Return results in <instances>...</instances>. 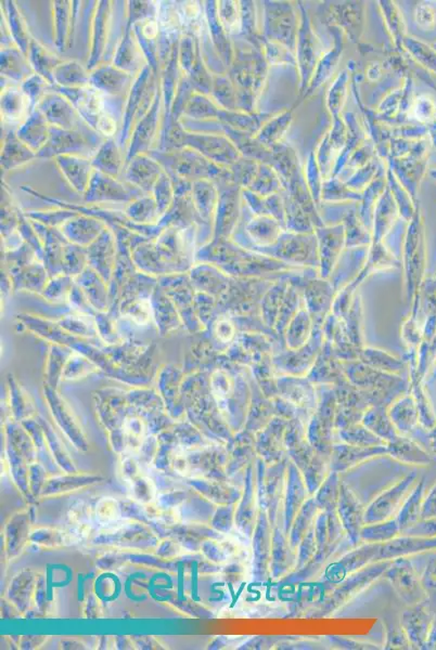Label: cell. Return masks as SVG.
Returning a JSON list of instances; mask_svg holds the SVG:
<instances>
[{
	"label": "cell",
	"mask_w": 436,
	"mask_h": 650,
	"mask_svg": "<svg viewBox=\"0 0 436 650\" xmlns=\"http://www.w3.org/2000/svg\"><path fill=\"white\" fill-rule=\"evenodd\" d=\"M425 593H436V556L430 561L426 569L421 578Z\"/></svg>",
	"instance_id": "cell-53"
},
{
	"label": "cell",
	"mask_w": 436,
	"mask_h": 650,
	"mask_svg": "<svg viewBox=\"0 0 436 650\" xmlns=\"http://www.w3.org/2000/svg\"><path fill=\"white\" fill-rule=\"evenodd\" d=\"M53 27L58 50L66 52L71 45L73 28V3L66 0L52 2Z\"/></svg>",
	"instance_id": "cell-34"
},
{
	"label": "cell",
	"mask_w": 436,
	"mask_h": 650,
	"mask_svg": "<svg viewBox=\"0 0 436 650\" xmlns=\"http://www.w3.org/2000/svg\"><path fill=\"white\" fill-rule=\"evenodd\" d=\"M365 424L368 429H370L378 437L387 441V443L397 438L393 424H391V422L384 414H376V412L368 414Z\"/></svg>",
	"instance_id": "cell-47"
},
{
	"label": "cell",
	"mask_w": 436,
	"mask_h": 650,
	"mask_svg": "<svg viewBox=\"0 0 436 650\" xmlns=\"http://www.w3.org/2000/svg\"><path fill=\"white\" fill-rule=\"evenodd\" d=\"M125 161L122 149L114 138L105 139L91 159L95 171L118 179L125 169Z\"/></svg>",
	"instance_id": "cell-31"
},
{
	"label": "cell",
	"mask_w": 436,
	"mask_h": 650,
	"mask_svg": "<svg viewBox=\"0 0 436 650\" xmlns=\"http://www.w3.org/2000/svg\"><path fill=\"white\" fill-rule=\"evenodd\" d=\"M126 213L136 221L144 222L152 221L159 213V210L152 194H144L129 203Z\"/></svg>",
	"instance_id": "cell-43"
},
{
	"label": "cell",
	"mask_w": 436,
	"mask_h": 650,
	"mask_svg": "<svg viewBox=\"0 0 436 650\" xmlns=\"http://www.w3.org/2000/svg\"><path fill=\"white\" fill-rule=\"evenodd\" d=\"M317 553V542H316V537H315V525L312 527L311 530H309L307 533V536H305L302 538V541L300 542V545L297 549V554H298V561L297 566H295V571H299L304 569V567H307L309 562H311L316 555Z\"/></svg>",
	"instance_id": "cell-48"
},
{
	"label": "cell",
	"mask_w": 436,
	"mask_h": 650,
	"mask_svg": "<svg viewBox=\"0 0 436 650\" xmlns=\"http://www.w3.org/2000/svg\"><path fill=\"white\" fill-rule=\"evenodd\" d=\"M416 472L410 473L393 486L379 494L365 508V515H363L365 525L366 523L385 522L395 518L406 498L409 497L410 490L416 483Z\"/></svg>",
	"instance_id": "cell-6"
},
{
	"label": "cell",
	"mask_w": 436,
	"mask_h": 650,
	"mask_svg": "<svg viewBox=\"0 0 436 650\" xmlns=\"http://www.w3.org/2000/svg\"><path fill=\"white\" fill-rule=\"evenodd\" d=\"M134 80V75L111 63V65H100L90 71V86L105 96L126 99Z\"/></svg>",
	"instance_id": "cell-14"
},
{
	"label": "cell",
	"mask_w": 436,
	"mask_h": 650,
	"mask_svg": "<svg viewBox=\"0 0 436 650\" xmlns=\"http://www.w3.org/2000/svg\"><path fill=\"white\" fill-rule=\"evenodd\" d=\"M309 497L311 496H309L301 472H300L297 465L289 459L283 502L285 535H289L290 528L292 526L295 516H297L300 509H301Z\"/></svg>",
	"instance_id": "cell-16"
},
{
	"label": "cell",
	"mask_w": 436,
	"mask_h": 650,
	"mask_svg": "<svg viewBox=\"0 0 436 650\" xmlns=\"http://www.w3.org/2000/svg\"><path fill=\"white\" fill-rule=\"evenodd\" d=\"M288 463V457L273 465L265 464L261 459L256 462L259 507L268 513L273 527L277 523L281 504L284 502Z\"/></svg>",
	"instance_id": "cell-4"
},
{
	"label": "cell",
	"mask_w": 436,
	"mask_h": 650,
	"mask_svg": "<svg viewBox=\"0 0 436 650\" xmlns=\"http://www.w3.org/2000/svg\"><path fill=\"white\" fill-rule=\"evenodd\" d=\"M337 514L342 523L344 531L353 546H357L361 540V531L365 526L363 515L365 507L362 506L353 490L342 482L340 498H339Z\"/></svg>",
	"instance_id": "cell-13"
},
{
	"label": "cell",
	"mask_w": 436,
	"mask_h": 650,
	"mask_svg": "<svg viewBox=\"0 0 436 650\" xmlns=\"http://www.w3.org/2000/svg\"><path fill=\"white\" fill-rule=\"evenodd\" d=\"M329 639H331V642L334 645V646H337L342 649H352V650L379 649V647H378L377 645L361 643V642H357V640H354V639L346 638L329 637Z\"/></svg>",
	"instance_id": "cell-52"
},
{
	"label": "cell",
	"mask_w": 436,
	"mask_h": 650,
	"mask_svg": "<svg viewBox=\"0 0 436 650\" xmlns=\"http://www.w3.org/2000/svg\"><path fill=\"white\" fill-rule=\"evenodd\" d=\"M390 562L391 561L372 562V564L368 565L365 569L354 572V574L348 576L347 578L337 584L326 600L317 609L312 611V614L308 615V617L326 618L337 613L339 609L350 603L358 594L370 588L375 581L384 576Z\"/></svg>",
	"instance_id": "cell-1"
},
{
	"label": "cell",
	"mask_w": 436,
	"mask_h": 650,
	"mask_svg": "<svg viewBox=\"0 0 436 650\" xmlns=\"http://www.w3.org/2000/svg\"><path fill=\"white\" fill-rule=\"evenodd\" d=\"M284 424L280 421L271 423L261 431L255 443L256 454L265 464L273 465L285 458V444L284 438Z\"/></svg>",
	"instance_id": "cell-26"
},
{
	"label": "cell",
	"mask_w": 436,
	"mask_h": 650,
	"mask_svg": "<svg viewBox=\"0 0 436 650\" xmlns=\"http://www.w3.org/2000/svg\"><path fill=\"white\" fill-rule=\"evenodd\" d=\"M0 56L2 79L21 85L28 77L35 74L28 57L17 46L2 47Z\"/></svg>",
	"instance_id": "cell-29"
},
{
	"label": "cell",
	"mask_w": 436,
	"mask_h": 650,
	"mask_svg": "<svg viewBox=\"0 0 436 650\" xmlns=\"http://www.w3.org/2000/svg\"><path fill=\"white\" fill-rule=\"evenodd\" d=\"M436 518V484L424 499L421 519Z\"/></svg>",
	"instance_id": "cell-54"
},
{
	"label": "cell",
	"mask_w": 436,
	"mask_h": 650,
	"mask_svg": "<svg viewBox=\"0 0 436 650\" xmlns=\"http://www.w3.org/2000/svg\"><path fill=\"white\" fill-rule=\"evenodd\" d=\"M113 65L132 75H138L144 67L148 66L142 48L136 40L133 27L128 24H126L122 40L116 48Z\"/></svg>",
	"instance_id": "cell-24"
},
{
	"label": "cell",
	"mask_w": 436,
	"mask_h": 650,
	"mask_svg": "<svg viewBox=\"0 0 436 650\" xmlns=\"http://www.w3.org/2000/svg\"><path fill=\"white\" fill-rule=\"evenodd\" d=\"M16 129L13 128H9L6 135H4L2 158H0L2 169L4 173L13 171V169L21 167L23 165L37 159L36 153H34L27 144H24L19 139Z\"/></svg>",
	"instance_id": "cell-30"
},
{
	"label": "cell",
	"mask_w": 436,
	"mask_h": 650,
	"mask_svg": "<svg viewBox=\"0 0 436 650\" xmlns=\"http://www.w3.org/2000/svg\"><path fill=\"white\" fill-rule=\"evenodd\" d=\"M128 26L134 27L136 23L149 18H157L159 6L152 2H128Z\"/></svg>",
	"instance_id": "cell-49"
},
{
	"label": "cell",
	"mask_w": 436,
	"mask_h": 650,
	"mask_svg": "<svg viewBox=\"0 0 436 650\" xmlns=\"http://www.w3.org/2000/svg\"><path fill=\"white\" fill-rule=\"evenodd\" d=\"M273 528L268 513L260 508L255 530L253 537H252V542H253V578L256 582H265L270 578Z\"/></svg>",
	"instance_id": "cell-12"
},
{
	"label": "cell",
	"mask_w": 436,
	"mask_h": 650,
	"mask_svg": "<svg viewBox=\"0 0 436 650\" xmlns=\"http://www.w3.org/2000/svg\"><path fill=\"white\" fill-rule=\"evenodd\" d=\"M152 196L156 200L159 213L166 212L175 201V191H174L172 179L166 171L159 178Z\"/></svg>",
	"instance_id": "cell-45"
},
{
	"label": "cell",
	"mask_w": 436,
	"mask_h": 650,
	"mask_svg": "<svg viewBox=\"0 0 436 650\" xmlns=\"http://www.w3.org/2000/svg\"><path fill=\"white\" fill-rule=\"evenodd\" d=\"M417 20L420 24V27H430L434 23V14L429 7L421 6L417 12Z\"/></svg>",
	"instance_id": "cell-56"
},
{
	"label": "cell",
	"mask_w": 436,
	"mask_h": 650,
	"mask_svg": "<svg viewBox=\"0 0 436 650\" xmlns=\"http://www.w3.org/2000/svg\"><path fill=\"white\" fill-rule=\"evenodd\" d=\"M162 165L169 177H178L195 182L214 177L218 169L214 163L208 161L202 154L189 147L174 151L152 150L148 153Z\"/></svg>",
	"instance_id": "cell-3"
},
{
	"label": "cell",
	"mask_w": 436,
	"mask_h": 650,
	"mask_svg": "<svg viewBox=\"0 0 436 650\" xmlns=\"http://www.w3.org/2000/svg\"><path fill=\"white\" fill-rule=\"evenodd\" d=\"M35 109L45 116L51 128L73 130L84 128L87 126H81L82 123H84L83 120L81 119L72 102L59 91L53 90L51 87V90L47 91L38 102Z\"/></svg>",
	"instance_id": "cell-11"
},
{
	"label": "cell",
	"mask_w": 436,
	"mask_h": 650,
	"mask_svg": "<svg viewBox=\"0 0 436 650\" xmlns=\"http://www.w3.org/2000/svg\"><path fill=\"white\" fill-rule=\"evenodd\" d=\"M98 133L86 126L81 129H62L51 128V137L37 159H56L61 155H81L93 159L100 147Z\"/></svg>",
	"instance_id": "cell-5"
},
{
	"label": "cell",
	"mask_w": 436,
	"mask_h": 650,
	"mask_svg": "<svg viewBox=\"0 0 436 650\" xmlns=\"http://www.w3.org/2000/svg\"><path fill=\"white\" fill-rule=\"evenodd\" d=\"M276 640L268 637H258L251 639L249 643L245 644V649H265L274 646Z\"/></svg>",
	"instance_id": "cell-57"
},
{
	"label": "cell",
	"mask_w": 436,
	"mask_h": 650,
	"mask_svg": "<svg viewBox=\"0 0 436 650\" xmlns=\"http://www.w3.org/2000/svg\"><path fill=\"white\" fill-rule=\"evenodd\" d=\"M385 649H410L411 644L405 631L400 627L386 629Z\"/></svg>",
	"instance_id": "cell-51"
},
{
	"label": "cell",
	"mask_w": 436,
	"mask_h": 650,
	"mask_svg": "<svg viewBox=\"0 0 436 650\" xmlns=\"http://www.w3.org/2000/svg\"><path fill=\"white\" fill-rule=\"evenodd\" d=\"M341 484L340 474L331 470L327 478L324 479L322 486L318 488L316 493L313 496L319 511H337L339 498H340Z\"/></svg>",
	"instance_id": "cell-39"
},
{
	"label": "cell",
	"mask_w": 436,
	"mask_h": 650,
	"mask_svg": "<svg viewBox=\"0 0 436 650\" xmlns=\"http://www.w3.org/2000/svg\"><path fill=\"white\" fill-rule=\"evenodd\" d=\"M216 115L215 105L207 98L206 95L195 91L189 99L182 118L195 120V122H203L207 119H214Z\"/></svg>",
	"instance_id": "cell-41"
},
{
	"label": "cell",
	"mask_w": 436,
	"mask_h": 650,
	"mask_svg": "<svg viewBox=\"0 0 436 650\" xmlns=\"http://www.w3.org/2000/svg\"><path fill=\"white\" fill-rule=\"evenodd\" d=\"M424 494V480L417 484L414 490L406 498L403 506H401L399 513L396 515L397 523H399L401 533L405 532L407 529L413 527L415 523L421 521V512H423V504Z\"/></svg>",
	"instance_id": "cell-36"
},
{
	"label": "cell",
	"mask_w": 436,
	"mask_h": 650,
	"mask_svg": "<svg viewBox=\"0 0 436 650\" xmlns=\"http://www.w3.org/2000/svg\"><path fill=\"white\" fill-rule=\"evenodd\" d=\"M256 450L254 443L242 444L229 457L226 473L230 476L240 472L241 469L249 468L252 460L255 458Z\"/></svg>",
	"instance_id": "cell-44"
},
{
	"label": "cell",
	"mask_w": 436,
	"mask_h": 650,
	"mask_svg": "<svg viewBox=\"0 0 436 650\" xmlns=\"http://www.w3.org/2000/svg\"><path fill=\"white\" fill-rule=\"evenodd\" d=\"M22 91L31 102L33 110L36 108L38 102L41 101L43 95L51 90V84L41 75L33 74L24 81L20 85Z\"/></svg>",
	"instance_id": "cell-46"
},
{
	"label": "cell",
	"mask_w": 436,
	"mask_h": 650,
	"mask_svg": "<svg viewBox=\"0 0 436 650\" xmlns=\"http://www.w3.org/2000/svg\"><path fill=\"white\" fill-rule=\"evenodd\" d=\"M400 625L405 631L411 647L424 648L430 638L431 627H432V615H431L428 606L424 604V600L409 606V608L405 610L401 615Z\"/></svg>",
	"instance_id": "cell-19"
},
{
	"label": "cell",
	"mask_w": 436,
	"mask_h": 650,
	"mask_svg": "<svg viewBox=\"0 0 436 650\" xmlns=\"http://www.w3.org/2000/svg\"><path fill=\"white\" fill-rule=\"evenodd\" d=\"M3 11L4 20L6 21L4 23L7 28L9 37L12 38L14 46H17L27 56L32 37L17 4L12 0H6V2H3Z\"/></svg>",
	"instance_id": "cell-32"
},
{
	"label": "cell",
	"mask_w": 436,
	"mask_h": 650,
	"mask_svg": "<svg viewBox=\"0 0 436 650\" xmlns=\"http://www.w3.org/2000/svg\"><path fill=\"white\" fill-rule=\"evenodd\" d=\"M158 75L154 74L152 67L144 66L143 71L136 75L132 89L125 101L122 128L119 143L121 147L128 143L132 135L136 123L147 114L153 104L160 86Z\"/></svg>",
	"instance_id": "cell-2"
},
{
	"label": "cell",
	"mask_w": 436,
	"mask_h": 650,
	"mask_svg": "<svg viewBox=\"0 0 436 650\" xmlns=\"http://www.w3.org/2000/svg\"><path fill=\"white\" fill-rule=\"evenodd\" d=\"M164 168L148 153L136 155L125 165L124 182L132 184L144 194H152Z\"/></svg>",
	"instance_id": "cell-17"
},
{
	"label": "cell",
	"mask_w": 436,
	"mask_h": 650,
	"mask_svg": "<svg viewBox=\"0 0 436 650\" xmlns=\"http://www.w3.org/2000/svg\"><path fill=\"white\" fill-rule=\"evenodd\" d=\"M55 163L73 190L85 194L95 171L91 159L81 155H61L55 159Z\"/></svg>",
	"instance_id": "cell-22"
},
{
	"label": "cell",
	"mask_w": 436,
	"mask_h": 650,
	"mask_svg": "<svg viewBox=\"0 0 436 650\" xmlns=\"http://www.w3.org/2000/svg\"><path fill=\"white\" fill-rule=\"evenodd\" d=\"M319 512L321 511H319L314 497H309L301 509H300L297 516L294 518L292 526L290 528L288 537L290 545L294 550L298 549L300 542L302 541V538L307 536V533L315 525Z\"/></svg>",
	"instance_id": "cell-38"
},
{
	"label": "cell",
	"mask_w": 436,
	"mask_h": 650,
	"mask_svg": "<svg viewBox=\"0 0 436 650\" xmlns=\"http://www.w3.org/2000/svg\"><path fill=\"white\" fill-rule=\"evenodd\" d=\"M385 578L390 582L392 588L409 606L421 603L424 600L425 591L421 578L407 557H400L391 561L385 570Z\"/></svg>",
	"instance_id": "cell-7"
},
{
	"label": "cell",
	"mask_w": 436,
	"mask_h": 650,
	"mask_svg": "<svg viewBox=\"0 0 436 650\" xmlns=\"http://www.w3.org/2000/svg\"><path fill=\"white\" fill-rule=\"evenodd\" d=\"M399 536H401V529L396 518L385 522L366 523L361 531V540L362 542L376 543V545L389 542Z\"/></svg>",
	"instance_id": "cell-40"
},
{
	"label": "cell",
	"mask_w": 436,
	"mask_h": 650,
	"mask_svg": "<svg viewBox=\"0 0 436 650\" xmlns=\"http://www.w3.org/2000/svg\"><path fill=\"white\" fill-rule=\"evenodd\" d=\"M113 3L99 2L97 3L96 12L93 19V32H91V50L87 69L93 71L97 66H100L103 59L106 43H108L111 17H113Z\"/></svg>",
	"instance_id": "cell-20"
},
{
	"label": "cell",
	"mask_w": 436,
	"mask_h": 650,
	"mask_svg": "<svg viewBox=\"0 0 436 650\" xmlns=\"http://www.w3.org/2000/svg\"><path fill=\"white\" fill-rule=\"evenodd\" d=\"M220 18L227 28H232L236 26L237 13L231 3H221Z\"/></svg>",
	"instance_id": "cell-55"
},
{
	"label": "cell",
	"mask_w": 436,
	"mask_h": 650,
	"mask_svg": "<svg viewBox=\"0 0 436 650\" xmlns=\"http://www.w3.org/2000/svg\"><path fill=\"white\" fill-rule=\"evenodd\" d=\"M386 449L387 454L401 463L425 467L431 462L429 454L409 439L397 437L386 444Z\"/></svg>",
	"instance_id": "cell-35"
},
{
	"label": "cell",
	"mask_w": 436,
	"mask_h": 650,
	"mask_svg": "<svg viewBox=\"0 0 436 650\" xmlns=\"http://www.w3.org/2000/svg\"><path fill=\"white\" fill-rule=\"evenodd\" d=\"M245 472V491L236 509V525L246 538H252L260 511L254 464L246 468Z\"/></svg>",
	"instance_id": "cell-15"
},
{
	"label": "cell",
	"mask_w": 436,
	"mask_h": 650,
	"mask_svg": "<svg viewBox=\"0 0 436 650\" xmlns=\"http://www.w3.org/2000/svg\"><path fill=\"white\" fill-rule=\"evenodd\" d=\"M436 549V537L424 538L401 535L393 540L380 545L378 561H393L425 551Z\"/></svg>",
	"instance_id": "cell-25"
},
{
	"label": "cell",
	"mask_w": 436,
	"mask_h": 650,
	"mask_svg": "<svg viewBox=\"0 0 436 650\" xmlns=\"http://www.w3.org/2000/svg\"><path fill=\"white\" fill-rule=\"evenodd\" d=\"M183 145L196 150L213 163L226 162L231 157V148L229 143L212 134L191 133L186 130Z\"/></svg>",
	"instance_id": "cell-27"
},
{
	"label": "cell",
	"mask_w": 436,
	"mask_h": 650,
	"mask_svg": "<svg viewBox=\"0 0 436 650\" xmlns=\"http://www.w3.org/2000/svg\"><path fill=\"white\" fill-rule=\"evenodd\" d=\"M342 437L346 444L358 445V447H381V445H386L385 440L378 437L370 429L360 425H352L343 429Z\"/></svg>",
	"instance_id": "cell-42"
},
{
	"label": "cell",
	"mask_w": 436,
	"mask_h": 650,
	"mask_svg": "<svg viewBox=\"0 0 436 650\" xmlns=\"http://www.w3.org/2000/svg\"><path fill=\"white\" fill-rule=\"evenodd\" d=\"M144 194L128 182L94 171L84 197L89 203L133 202Z\"/></svg>",
	"instance_id": "cell-10"
},
{
	"label": "cell",
	"mask_w": 436,
	"mask_h": 650,
	"mask_svg": "<svg viewBox=\"0 0 436 650\" xmlns=\"http://www.w3.org/2000/svg\"><path fill=\"white\" fill-rule=\"evenodd\" d=\"M298 554L290 545L284 525L278 523L273 528V546H271L270 578L280 580L292 574L297 566Z\"/></svg>",
	"instance_id": "cell-18"
},
{
	"label": "cell",
	"mask_w": 436,
	"mask_h": 650,
	"mask_svg": "<svg viewBox=\"0 0 436 650\" xmlns=\"http://www.w3.org/2000/svg\"><path fill=\"white\" fill-rule=\"evenodd\" d=\"M28 60H30L34 72L41 75L53 85V72L57 66L63 61L59 57L53 55L52 52L46 50L40 42L32 37L30 47L27 51Z\"/></svg>",
	"instance_id": "cell-37"
},
{
	"label": "cell",
	"mask_w": 436,
	"mask_h": 650,
	"mask_svg": "<svg viewBox=\"0 0 436 650\" xmlns=\"http://www.w3.org/2000/svg\"><path fill=\"white\" fill-rule=\"evenodd\" d=\"M236 504H230V506H221L218 508L214 521H213V526H214L218 531L229 532L234 522H236Z\"/></svg>",
	"instance_id": "cell-50"
},
{
	"label": "cell",
	"mask_w": 436,
	"mask_h": 650,
	"mask_svg": "<svg viewBox=\"0 0 436 650\" xmlns=\"http://www.w3.org/2000/svg\"><path fill=\"white\" fill-rule=\"evenodd\" d=\"M163 104V96L161 86L157 92L152 108L147 114L136 123L132 135L129 138V145L128 153H126L125 165L128 164L136 155L149 153L152 150L154 140L159 134L160 120H161V111Z\"/></svg>",
	"instance_id": "cell-8"
},
{
	"label": "cell",
	"mask_w": 436,
	"mask_h": 650,
	"mask_svg": "<svg viewBox=\"0 0 436 650\" xmlns=\"http://www.w3.org/2000/svg\"><path fill=\"white\" fill-rule=\"evenodd\" d=\"M90 81V71L76 60H63L53 72V85L61 89H84Z\"/></svg>",
	"instance_id": "cell-33"
},
{
	"label": "cell",
	"mask_w": 436,
	"mask_h": 650,
	"mask_svg": "<svg viewBox=\"0 0 436 650\" xmlns=\"http://www.w3.org/2000/svg\"><path fill=\"white\" fill-rule=\"evenodd\" d=\"M379 550L380 545H376V543H365V545L356 547L355 550L347 553L341 559L331 561V564L324 567L323 581L331 585L340 584L354 572H357L372 564V562L378 561Z\"/></svg>",
	"instance_id": "cell-9"
},
{
	"label": "cell",
	"mask_w": 436,
	"mask_h": 650,
	"mask_svg": "<svg viewBox=\"0 0 436 650\" xmlns=\"http://www.w3.org/2000/svg\"><path fill=\"white\" fill-rule=\"evenodd\" d=\"M384 454H387L386 445L381 447H358L348 444L333 445L331 469L339 474L346 473L368 460Z\"/></svg>",
	"instance_id": "cell-21"
},
{
	"label": "cell",
	"mask_w": 436,
	"mask_h": 650,
	"mask_svg": "<svg viewBox=\"0 0 436 650\" xmlns=\"http://www.w3.org/2000/svg\"><path fill=\"white\" fill-rule=\"evenodd\" d=\"M51 126L40 111L34 109L24 123L16 129L19 139L34 153L41 151L51 137Z\"/></svg>",
	"instance_id": "cell-28"
},
{
	"label": "cell",
	"mask_w": 436,
	"mask_h": 650,
	"mask_svg": "<svg viewBox=\"0 0 436 650\" xmlns=\"http://www.w3.org/2000/svg\"><path fill=\"white\" fill-rule=\"evenodd\" d=\"M2 118L4 124L19 126L31 114L33 108L30 100L21 89L20 85L2 86Z\"/></svg>",
	"instance_id": "cell-23"
}]
</instances>
